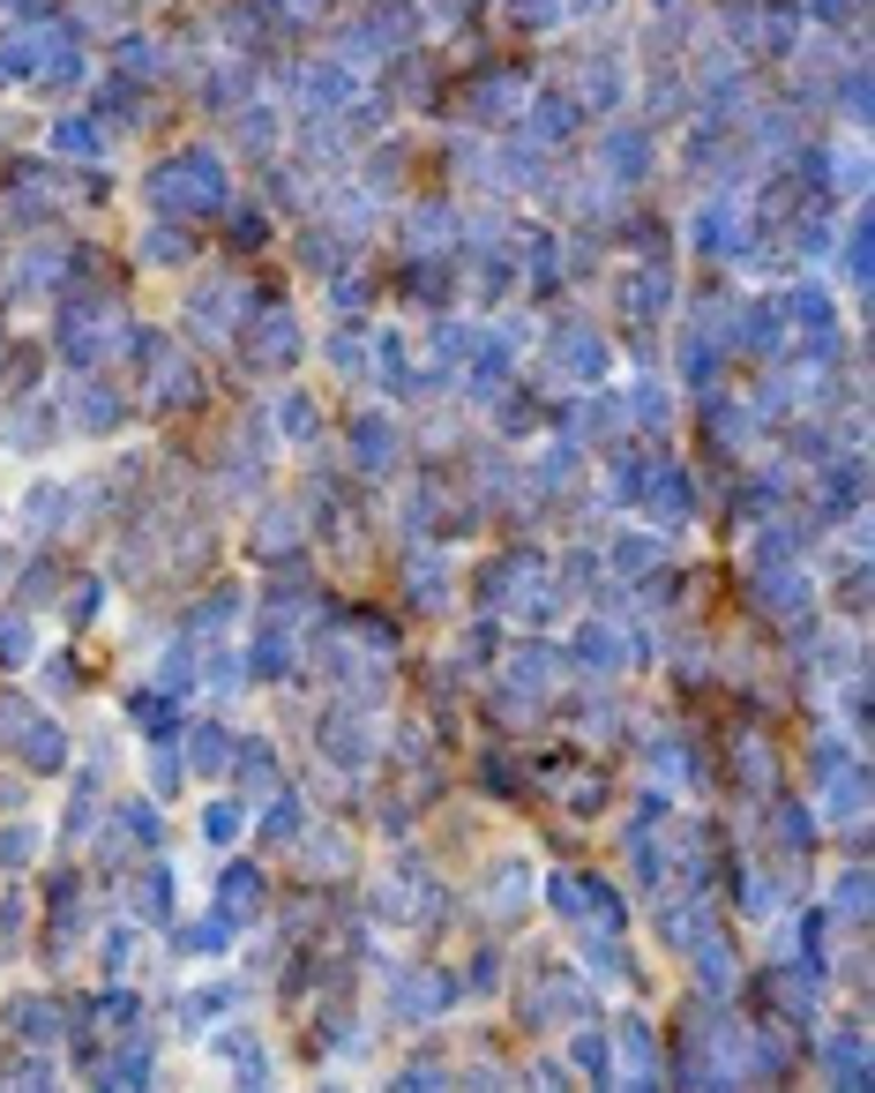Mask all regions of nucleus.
Returning a JSON list of instances; mask_svg holds the SVG:
<instances>
[{"label": "nucleus", "mask_w": 875, "mask_h": 1093, "mask_svg": "<svg viewBox=\"0 0 875 1093\" xmlns=\"http://www.w3.org/2000/svg\"><path fill=\"white\" fill-rule=\"evenodd\" d=\"M322 757L344 764V771H367V764H375V726L360 712H330L322 719Z\"/></svg>", "instance_id": "f257e3e1"}, {"label": "nucleus", "mask_w": 875, "mask_h": 1093, "mask_svg": "<svg viewBox=\"0 0 875 1093\" xmlns=\"http://www.w3.org/2000/svg\"><path fill=\"white\" fill-rule=\"evenodd\" d=\"M823 1079H831V1086H845V1093L875 1086V1071H868V1041H861V1026H838V1034H823Z\"/></svg>", "instance_id": "f03ea898"}, {"label": "nucleus", "mask_w": 875, "mask_h": 1093, "mask_svg": "<svg viewBox=\"0 0 875 1093\" xmlns=\"http://www.w3.org/2000/svg\"><path fill=\"white\" fill-rule=\"evenodd\" d=\"M450 996H457V989H450V981H442V973H397V989H389V1004L405 1011V1026H427V1018H434V1011H450Z\"/></svg>", "instance_id": "7ed1b4c3"}, {"label": "nucleus", "mask_w": 875, "mask_h": 1093, "mask_svg": "<svg viewBox=\"0 0 875 1093\" xmlns=\"http://www.w3.org/2000/svg\"><path fill=\"white\" fill-rule=\"evenodd\" d=\"M614 1086H667V1063H659V1041H651L644 1018L622 1026V1079H614Z\"/></svg>", "instance_id": "20e7f679"}, {"label": "nucleus", "mask_w": 875, "mask_h": 1093, "mask_svg": "<svg viewBox=\"0 0 875 1093\" xmlns=\"http://www.w3.org/2000/svg\"><path fill=\"white\" fill-rule=\"evenodd\" d=\"M15 750H23L31 771H60V764H68V734H60L45 712H31L23 719V734H15Z\"/></svg>", "instance_id": "39448f33"}, {"label": "nucleus", "mask_w": 875, "mask_h": 1093, "mask_svg": "<svg viewBox=\"0 0 875 1093\" xmlns=\"http://www.w3.org/2000/svg\"><path fill=\"white\" fill-rule=\"evenodd\" d=\"M254 906H262V869H254V861H232V869L217 877V914L248 922Z\"/></svg>", "instance_id": "423d86ee"}, {"label": "nucleus", "mask_w": 875, "mask_h": 1093, "mask_svg": "<svg viewBox=\"0 0 875 1093\" xmlns=\"http://www.w3.org/2000/svg\"><path fill=\"white\" fill-rule=\"evenodd\" d=\"M689 959H696V981H704L711 996H734V981H741V973H734V951H726L711 928L696 936V944H689Z\"/></svg>", "instance_id": "0eeeda50"}, {"label": "nucleus", "mask_w": 875, "mask_h": 1093, "mask_svg": "<svg viewBox=\"0 0 875 1093\" xmlns=\"http://www.w3.org/2000/svg\"><path fill=\"white\" fill-rule=\"evenodd\" d=\"M771 840H779V854H808L816 846V816L800 801H771Z\"/></svg>", "instance_id": "6e6552de"}, {"label": "nucleus", "mask_w": 875, "mask_h": 1093, "mask_svg": "<svg viewBox=\"0 0 875 1093\" xmlns=\"http://www.w3.org/2000/svg\"><path fill=\"white\" fill-rule=\"evenodd\" d=\"M98 1086H150V1041H127L121 1056H98Z\"/></svg>", "instance_id": "1a4fd4ad"}, {"label": "nucleus", "mask_w": 875, "mask_h": 1093, "mask_svg": "<svg viewBox=\"0 0 875 1093\" xmlns=\"http://www.w3.org/2000/svg\"><path fill=\"white\" fill-rule=\"evenodd\" d=\"M734 771H741V787H749V795H771V787H779V757H771V742L741 734V757H734Z\"/></svg>", "instance_id": "9d476101"}, {"label": "nucleus", "mask_w": 875, "mask_h": 1093, "mask_svg": "<svg viewBox=\"0 0 875 1093\" xmlns=\"http://www.w3.org/2000/svg\"><path fill=\"white\" fill-rule=\"evenodd\" d=\"M232 1004H240V989H225V981H217V989H195V996L180 1004V1026H188V1034H203V1026H217Z\"/></svg>", "instance_id": "9b49d317"}, {"label": "nucleus", "mask_w": 875, "mask_h": 1093, "mask_svg": "<svg viewBox=\"0 0 875 1093\" xmlns=\"http://www.w3.org/2000/svg\"><path fill=\"white\" fill-rule=\"evenodd\" d=\"M217 1056H232V1071H240V1086H270V1056L254 1049V1034H240V1026H232V1034L217 1041Z\"/></svg>", "instance_id": "f8f14e48"}, {"label": "nucleus", "mask_w": 875, "mask_h": 1093, "mask_svg": "<svg viewBox=\"0 0 875 1093\" xmlns=\"http://www.w3.org/2000/svg\"><path fill=\"white\" fill-rule=\"evenodd\" d=\"M262 840H270V846H299V840H307V809H299V795L270 801V816H262Z\"/></svg>", "instance_id": "ddd939ff"}, {"label": "nucleus", "mask_w": 875, "mask_h": 1093, "mask_svg": "<svg viewBox=\"0 0 875 1093\" xmlns=\"http://www.w3.org/2000/svg\"><path fill=\"white\" fill-rule=\"evenodd\" d=\"M232 757H240V787H277V764H270V742H232Z\"/></svg>", "instance_id": "4468645a"}, {"label": "nucleus", "mask_w": 875, "mask_h": 1093, "mask_svg": "<svg viewBox=\"0 0 875 1093\" xmlns=\"http://www.w3.org/2000/svg\"><path fill=\"white\" fill-rule=\"evenodd\" d=\"M8 1018H15V1034H23V1041H53V1034H60V1011L38 1004V996H23V1004L8 1011Z\"/></svg>", "instance_id": "2eb2a0df"}, {"label": "nucleus", "mask_w": 875, "mask_h": 1093, "mask_svg": "<svg viewBox=\"0 0 875 1093\" xmlns=\"http://www.w3.org/2000/svg\"><path fill=\"white\" fill-rule=\"evenodd\" d=\"M524 891H532V869H524V861H501V869H495V899H487V906H495V914H516V906H524Z\"/></svg>", "instance_id": "dca6fc26"}, {"label": "nucleus", "mask_w": 875, "mask_h": 1093, "mask_svg": "<svg viewBox=\"0 0 875 1093\" xmlns=\"http://www.w3.org/2000/svg\"><path fill=\"white\" fill-rule=\"evenodd\" d=\"M577 1071L583 1079H591V1086H614V1056H606V1041H599V1034H577Z\"/></svg>", "instance_id": "f3484780"}, {"label": "nucleus", "mask_w": 875, "mask_h": 1093, "mask_svg": "<svg viewBox=\"0 0 875 1093\" xmlns=\"http://www.w3.org/2000/svg\"><path fill=\"white\" fill-rule=\"evenodd\" d=\"M577 667L614 674V667H622V660H614V636H606V630H577Z\"/></svg>", "instance_id": "a211bd4d"}, {"label": "nucleus", "mask_w": 875, "mask_h": 1093, "mask_svg": "<svg viewBox=\"0 0 875 1093\" xmlns=\"http://www.w3.org/2000/svg\"><path fill=\"white\" fill-rule=\"evenodd\" d=\"M121 832L135 846H143V854H150V846H158V832H166V824H158V809H150V801H127L121 809Z\"/></svg>", "instance_id": "6ab92c4d"}, {"label": "nucleus", "mask_w": 875, "mask_h": 1093, "mask_svg": "<svg viewBox=\"0 0 875 1093\" xmlns=\"http://www.w3.org/2000/svg\"><path fill=\"white\" fill-rule=\"evenodd\" d=\"M172 891H180L172 869H150V877H143V914H150V922H172Z\"/></svg>", "instance_id": "aec40b11"}, {"label": "nucleus", "mask_w": 875, "mask_h": 1093, "mask_svg": "<svg viewBox=\"0 0 875 1093\" xmlns=\"http://www.w3.org/2000/svg\"><path fill=\"white\" fill-rule=\"evenodd\" d=\"M741 914H749V922L779 914V877H741Z\"/></svg>", "instance_id": "412c9836"}, {"label": "nucleus", "mask_w": 875, "mask_h": 1093, "mask_svg": "<svg viewBox=\"0 0 875 1093\" xmlns=\"http://www.w3.org/2000/svg\"><path fill=\"white\" fill-rule=\"evenodd\" d=\"M225 757H232V734L225 726H195V771H217Z\"/></svg>", "instance_id": "4be33fe9"}, {"label": "nucleus", "mask_w": 875, "mask_h": 1093, "mask_svg": "<svg viewBox=\"0 0 875 1093\" xmlns=\"http://www.w3.org/2000/svg\"><path fill=\"white\" fill-rule=\"evenodd\" d=\"M838 914H853V922L868 914V869H861V861H853V869L838 877Z\"/></svg>", "instance_id": "5701e85b"}, {"label": "nucleus", "mask_w": 875, "mask_h": 1093, "mask_svg": "<svg viewBox=\"0 0 875 1093\" xmlns=\"http://www.w3.org/2000/svg\"><path fill=\"white\" fill-rule=\"evenodd\" d=\"M203 840H209V846L240 840V809H232V801H209V809H203Z\"/></svg>", "instance_id": "b1692460"}, {"label": "nucleus", "mask_w": 875, "mask_h": 1093, "mask_svg": "<svg viewBox=\"0 0 875 1093\" xmlns=\"http://www.w3.org/2000/svg\"><path fill=\"white\" fill-rule=\"evenodd\" d=\"M98 1026H105V1034H127V1026H135V996H127V989L98 996Z\"/></svg>", "instance_id": "393cba45"}, {"label": "nucleus", "mask_w": 875, "mask_h": 1093, "mask_svg": "<svg viewBox=\"0 0 875 1093\" xmlns=\"http://www.w3.org/2000/svg\"><path fill=\"white\" fill-rule=\"evenodd\" d=\"M150 787H158V795H172V787H180V750H172V734L150 750Z\"/></svg>", "instance_id": "a878e982"}, {"label": "nucleus", "mask_w": 875, "mask_h": 1093, "mask_svg": "<svg viewBox=\"0 0 875 1093\" xmlns=\"http://www.w3.org/2000/svg\"><path fill=\"white\" fill-rule=\"evenodd\" d=\"M90 816H98V779H83V787H76V801H68V840H83Z\"/></svg>", "instance_id": "bb28decb"}, {"label": "nucleus", "mask_w": 875, "mask_h": 1093, "mask_svg": "<svg viewBox=\"0 0 875 1093\" xmlns=\"http://www.w3.org/2000/svg\"><path fill=\"white\" fill-rule=\"evenodd\" d=\"M546 660H554V652L524 644V652H516V667H509V674H516V689H539V681H546Z\"/></svg>", "instance_id": "cd10ccee"}, {"label": "nucleus", "mask_w": 875, "mask_h": 1093, "mask_svg": "<svg viewBox=\"0 0 875 1093\" xmlns=\"http://www.w3.org/2000/svg\"><path fill=\"white\" fill-rule=\"evenodd\" d=\"M31 660V630L23 622H0V667H23Z\"/></svg>", "instance_id": "c85d7f7f"}, {"label": "nucleus", "mask_w": 875, "mask_h": 1093, "mask_svg": "<svg viewBox=\"0 0 875 1093\" xmlns=\"http://www.w3.org/2000/svg\"><path fill=\"white\" fill-rule=\"evenodd\" d=\"M285 667H292V644H285V636H262V652H254V674H270V681H277Z\"/></svg>", "instance_id": "c756f323"}, {"label": "nucleus", "mask_w": 875, "mask_h": 1093, "mask_svg": "<svg viewBox=\"0 0 875 1093\" xmlns=\"http://www.w3.org/2000/svg\"><path fill=\"white\" fill-rule=\"evenodd\" d=\"M135 719H143L150 734H172V726H180V719H172V705H166V697H135Z\"/></svg>", "instance_id": "7c9ffc66"}, {"label": "nucleus", "mask_w": 875, "mask_h": 1093, "mask_svg": "<svg viewBox=\"0 0 875 1093\" xmlns=\"http://www.w3.org/2000/svg\"><path fill=\"white\" fill-rule=\"evenodd\" d=\"M127 951H135V936H127V928H113V936L98 944V967H105V973H127Z\"/></svg>", "instance_id": "2f4dec72"}, {"label": "nucleus", "mask_w": 875, "mask_h": 1093, "mask_svg": "<svg viewBox=\"0 0 875 1093\" xmlns=\"http://www.w3.org/2000/svg\"><path fill=\"white\" fill-rule=\"evenodd\" d=\"M31 840H38L31 824H8V832H0V861H8V869H15V861H31Z\"/></svg>", "instance_id": "473e14b6"}, {"label": "nucleus", "mask_w": 875, "mask_h": 1093, "mask_svg": "<svg viewBox=\"0 0 875 1093\" xmlns=\"http://www.w3.org/2000/svg\"><path fill=\"white\" fill-rule=\"evenodd\" d=\"M8 1086H53V1056H23V1063H15V1079H8Z\"/></svg>", "instance_id": "72a5a7b5"}, {"label": "nucleus", "mask_w": 875, "mask_h": 1093, "mask_svg": "<svg viewBox=\"0 0 875 1093\" xmlns=\"http://www.w3.org/2000/svg\"><path fill=\"white\" fill-rule=\"evenodd\" d=\"M397 1086H450V1079H442V1063H405Z\"/></svg>", "instance_id": "f704fd0d"}, {"label": "nucleus", "mask_w": 875, "mask_h": 1093, "mask_svg": "<svg viewBox=\"0 0 875 1093\" xmlns=\"http://www.w3.org/2000/svg\"><path fill=\"white\" fill-rule=\"evenodd\" d=\"M487 787H495V795H516V764H509V757H487Z\"/></svg>", "instance_id": "c9c22d12"}, {"label": "nucleus", "mask_w": 875, "mask_h": 1093, "mask_svg": "<svg viewBox=\"0 0 875 1093\" xmlns=\"http://www.w3.org/2000/svg\"><path fill=\"white\" fill-rule=\"evenodd\" d=\"M501 981V967H495V951H479V959H471V989H479V996H487V989H495Z\"/></svg>", "instance_id": "e433bc0d"}]
</instances>
